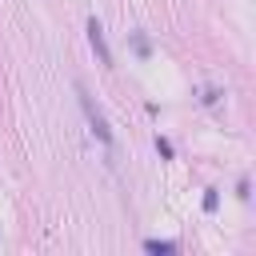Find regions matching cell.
<instances>
[{
    "mask_svg": "<svg viewBox=\"0 0 256 256\" xmlns=\"http://www.w3.org/2000/svg\"><path fill=\"white\" fill-rule=\"evenodd\" d=\"M88 44H92V52L100 56V64L108 68V64H112V52H108V44H104V28H100V20H88Z\"/></svg>",
    "mask_w": 256,
    "mask_h": 256,
    "instance_id": "obj_1",
    "label": "cell"
},
{
    "mask_svg": "<svg viewBox=\"0 0 256 256\" xmlns=\"http://www.w3.org/2000/svg\"><path fill=\"white\" fill-rule=\"evenodd\" d=\"M80 104H84V112H88V120H92V128H96V136L108 144V140H112V132H108V120H104V112H100V108H92V100L84 96V88H80Z\"/></svg>",
    "mask_w": 256,
    "mask_h": 256,
    "instance_id": "obj_2",
    "label": "cell"
},
{
    "mask_svg": "<svg viewBox=\"0 0 256 256\" xmlns=\"http://www.w3.org/2000/svg\"><path fill=\"white\" fill-rule=\"evenodd\" d=\"M156 152H160V156H172V144H168V140H160V136H156Z\"/></svg>",
    "mask_w": 256,
    "mask_h": 256,
    "instance_id": "obj_3",
    "label": "cell"
},
{
    "mask_svg": "<svg viewBox=\"0 0 256 256\" xmlns=\"http://www.w3.org/2000/svg\"><path fill=\"white\" fill-rule=\"evenodd\" d=\"M148 248H152V252H172L176 244H160V240H148Z\"/></svg>",
    "mask_w": 256,
    "mask_h": 256,
    "instance_id": "obj_4",
    "label": "cell"
}]
</instances>
